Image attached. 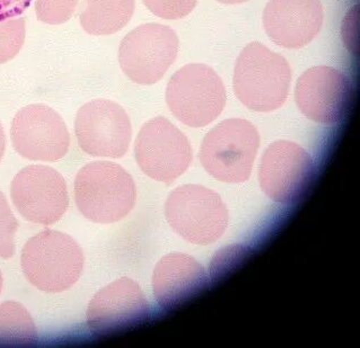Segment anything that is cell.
Listing matches in <instances>:
<instances>
[{"instance_id":"cell-2","label":"cell","mask_w":360,"mask_h":348,"mask_svg":"<svg viewBox=\"0 0 360 348\" xmlns=\"http://www.w3.org/2000/svg\"><path fill=\"white\" fill-rule=\"evenodd\" d=\"M292 72L283 55L261 43L242 50L234 72V92L240 103L255 112L279 109L288 98Z\"/></svg>"},{"instance_id":"cell-14","label":"cell","mask_w":360,"mask_h":348,"mask_svg":"<svg viewBox=\"0 0 360 348\" xmlns=\"http://www.w3.org/2000/svg\"><path fill=\"white\" fill-rule=\"evenodd\" d=\"M86 316L93 333L108 336L146 323L149 306L137 283L122 277L95 294Z\"/></svg>"},{"instance_id":"cell-16","label":"cell","mask_w":360,"mask_h":348,"mask_svg":"<svg viewBox=\"0 0 360 348\" xmlns=\"http://www.w3.org/2000/svg\"><path fill=\"white\" fill-rule=\"evenodd\" d=\"M206 272L189 255H166L153 274V291L162 308L173 310L184 306L207 288Z\"/></svg>"},{"instance_id":"cell-1","label":"cell","mask_w":360,"mask_h":348,"mask_svg":"<svg viewBox=\"0 0 360 348\" xmlns=\"http://www.w3.org/2000/svg\"><path fill=\"white\" fill-rule=\"evenodd\" d=\"M75 200L89 220L101 225L122 220L137 197L131 175L120 165L95 161L84 166L75 180Z\"/></svg>"},{"instance_id":"cell-8","label":"cell","mask_w":360,"mask_h":348,"mask_svg":"<svg viewBox=\"0 0 360 348\" xmlns=\"http://www.w3.org/2000/svg\"><path fill=\"white\" fill-rule=\"evenodd\" d=\"M134 157L147 176L171 184L191 165L192 148L174 124L158 116L141 128L134 143Z\"/></svg>"},{"instance_id":"cell-18","label":"cell","mask_w":360,"mask_h":348,"mask_svg":"<svg viewBox=\"0 0 360 348\" xmlns=\"http://www.w3.org/2000/svg\"><path fill=\"white\" fill-rule=\"evenodd\" d=\"M37 342V327L27 309L16 301L0 304V347H27Z\"/></svg>"},{"instance_id":"cell-7","label":"cell","mask_w":360,"mask_h":348,"mask_svg":"<svg viewBox=\"0 0 360 348\" xmlns=\"http://www.w3.org/2000/svg\"><path fill=\"white\" fill-rule=\"evenodd\" d=\"M177 53L179 39L173 29L162 24H143L123 39L119 63L134 83L153 85L164 77Z\"/></svg>"},{"instance_id":"cell-12","label":"cell","mask_w":360,"mask_h":348,"mask_svg":"<svg viewBox=\"0 0 360 348\" xmlns=\"http://www.w3.org/2000/svg\"><path fill=\"white\" fill-rule=\"evenodd\" d=\"M314 174L313 160L302 147L277 141L263 154L259 180L261 189L272 201L290 204L306 194Z\"/></svg>"},{"instance_id":"cell-22","label":"cell","mask_w":360,"mask_h":348,"mask_svg":"<svg viewBox=\"0 0 360 348\" xmlns=\"http://www.w3.org/2000/svg\"><path fill=\"white\" fill-rule=\"evenodd\" d=\"M198 0H143L147 8L164 20L186 18L197 6Z\"/></svg>"},{"instance_id":"cell-21","label":"cell","mask_w":360,"mask_h":348,"mask_svg":"<svg viewBox=\"0 0 360 348\" xmlns=\"http://www.w3.org/2000/svg\"><path fill=\"white\" fill-rule=\"evenodd\" d=\"M18 222L13 214L6 197L0 191V257L4 260L12 258L15 254V236Z\"/></svg>"},{"instance_id":"cell-17","label":"cell","mask_w":360,"mask_h":348,"mask_svg":"<svg viewBox=\"0 0 360 348\" xmlns=\"http://www.w3.org/2000/svg\"><path fill=\"white\" fill-rule=\"evenodd\" d=\"M134 0H84L80 25L89 34L111 35L131 20Z\"/></svg>"},{"instance_id":"cell-26","label":"cell","mask_w":360,"mask_h":348,"mask_svg":"<svg viewBox=\"0 0 360 348\" xmlns=\"http://www.w3.org/2000/svg\"><path fill=\"white\" fill-rule=\"evenodd\" d=\"M3 284H4L3 275H1V272H0V293H1V290H3Z\"/></svg>"},{"instance_id":"cell-11","label":"cell","mask_w":360,"mask_h":348,"mask_svg":"<svg viewBox=\"0 0 360 348\" xmlns=\"http://www.w3.org/2000/svg\"><path fill=\"white\" fill-rule=\"evenodd\" d=\"M11 137L15 150L34 161H57L66 156L70 146L66 123L44 104L20 109L13 120Z\"/></svg>"},{"instance_id":"cell-6","label":"cell","mask_w":360,"mask_h":348,"mask_svg":"<svg viewBox=\"0 0 360 348\" xmlns=\"http://www.w3.org/2000/svg\"><path fill=\"white\" fill-rule=\"evenodd\" d=\"M165 217L181 237L202 246L219 239L229 222L219 195L200 185L180 186L172 192L165 203Z\"/></svg>"},{"instance_id":"cell-24","label":"cell","mask_w":360,"mask_h":348,"mask_svg":"<svg viewBox=\"0 0 360 348\" xmlns=\"http://www.w3.org/2000/svg\"><path fill=\"white\" fill-rule=\"evenodd\" d=\"M5 149H6V138H5L3 126L0 124V161L3 159Z\"/></svg>"},{"instance_id":"cell-3","label":"cell","mask_w":360,"mask_h":348,"mask_svg":"<svg viewBox=\"0 0 360 348\" xmlns=\"http://www.w3.org/2000/svg\"><path fill=\"white\" fill-rule=\"evenodd\" d=\"M83 250L69 234L44 230L25 243L20 265L32 286L48 293L67 291L84 269Z\"/></svg>"},{"instance_id":"cell-13","label":"cell","mask_w":360,"mask_h":348,"mask_svg":"<svg viewBox=\"0 0 360 348\" xmlns=\"http://www.w3.org/2000/svg\"><path fill=\"white\" fill-rule=\"evenodd\" d=\"M354 89L350 78L332 67L309 69L298 79L295 100L309 120L322 124L340 122L352 109Z\"/></svg>"},{"instance_id":"cell-4","label":"cell","mask_w":360,"mask_h":348,"mask_svg":"<svg viewBox=\"0 0 360 348\" xmlns=\"http://www.w3.org/2000/svg\"><path fill=\"white\" fill-rule=\"evenodd\" d=\"M166 103L177 120L191 128H202L223 112L226 91L214 69L191 63L172 76L166 88Z\"/></svg>"},{"instance_id":"cell-5","label":"cell","mask_w":360,"mask_h":348,"mask_svg":"<svg viewBox=\"0 0 360 348\" xmlns=\"http://www.w3.org/2000/svg\"><path fill=\"white\" fill-rule=\"evenodd\" d=\"M260 137L245 120L229 119L218 124L203 139L200 160L214 178L225 183H242L251 175Z\"/></svg>"},{"instance_id":"cell-20","label":"cell","mask_w":360,"mask_h":348,"mask_svg":"<svg viewBox=\"0 0 360 348\" xmlns=\"http://www.w3.org/2000/svg\"><path fill=\"white\" fill-rule=\"evenodd\" d=\"M79 0H35L37 20L50 25L66 23Z\"/></svg>"},{"instance_id":"cell-19","label":"cell","mask_w":360,"mask_h":348,"mask_svg":"<svg viewBox=\"0 0 360 348\" xmlns=\"http://www.w3.org/2000/svg\"><path fill=\"white\" fill-rule=\"evenodd\" d=\"M25 20L0 22V65L8 62L18 55L25 42Z\"/></svg>"},{"instance_id":"cell-15","label":"cell","mask_w":360,"mask_h":348,"mask_svg":"<svg viewBox=\"0 0 360 348\" xmlns=\"http://www.w3.org/2000/svg\"><path fill=\"white\" fill-rule=\"evenodd\" d=\"M323 20L320 0H270L263 14L266 34L287 49H300L314 40Z\"/></svg>"},{"instance_id":"cell-9","label":"cell","mask_w":360,"mask_h":348,"mask_svg":"<svg viewBox=\"0 0 360 348\" xmlns=\"http://www.w3.org/2000/svg\"><path fill=\"white\" fill-rule=\"evenodd\" d=\"M11 195L20 215L37 225H53L68 210L66 180L49 166L31 165L22 169L13 180Z\"/></svg>"},{"instance_id":"cell-23","label":"cell","mask_w":360,"mask_h":348,"mask_svg":"<svg viewBox=\"0 0 360 348\" xmlns=\"http://www.w3.org/2000/svg\"><path fill=\"white\" fill-rule=\"evenodd\" d=\"M33 0H0V22L18 18L31 6Z\"/></svg>"},{"instance_id":"cell-25","label":"cell","mask_w":360,"mask_h":348,"mask_svg":"<svg viewBox=\"0 0 360 348\" xmlns=\"http://www.w3.org/2000/svg\"><path fill=\"white\" fill-rule=\"evenodd\" d=\"M219 3L227 4V5H235V4H242L245 3V1H249V0H217Z\"/></svg>"},{"instance_id":"cell-10","label":"cell","mask_w":360,"mask_h":348,"mask_svg":"<svg viewBox=\"0 0 360 348\" xmlns=\"http://www.w3.org/2000/svg\"><path fill=\"white\" fill-rule=\"evenodd\" d=\"M75 132L80 149L94 157H123L132 135L127 112L109 100H95L82 106L75 120Z\"/></svg>"}]
</instances>
